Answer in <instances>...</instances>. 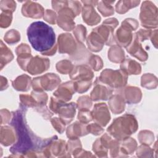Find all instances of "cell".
<instances>
[{
  "instance_id": "obj_11",
  "label": "cell",
  "mask_w": 158,
  "mask_h": 158,
  "mask_svg": "<svg viewBox=\"0 0 158 158\" xmlns=\"http://www.w3.org/2000/svg\"><path fill=\"white\" fill-rule=\"evenodd\" d=\"M59 52L73 54L77 49V44L73 36L69 33H62L58 38Z\"/></svg>"
},
{
  "instance_id": "obj_28",
  "label": "cell",
  "mask_w": 158,
  "mask_h": 158,
  "mask_svg": "<svg viewBox=\"0 0 158 158\" xmlns=\"http://www.w3.org/2000/svg\"><path fill=\"white\" fill-rule=\"evenodd\" d=\"M14 58L11 51L1 41V69H2L4 65L10 62Z\"/></svg>"
},
{
  "instance_id": "obj_29",
  "label": "cell",
  "mask_w": 158,
  "mask_h": 158,
  "mask_svg": "<svg viewBox=\"0 0 158 158\" xmlns=\"http://www.w3.org/2000/svg\"><path fill=\"white\" fill-rule=\"evenodd\" d=\"M115 1H102L98 2V9L102 14L104 17L110 16L114 14V9L112 4Z\"/></svg>"
},
{
  "instance_id": "obj_24",
  "label": "cell",
  "mask_w": 158,
  "mask_h": 158,
  "mask_svg": "<svg viewBox=\"0 0 158 158\" xmlns=\"http://www.w3.org/2000/svg\"><path fill=\"white\" fill-rule=\"evenodd\" d=\"M104 44L105 43L101 38L94 31H92L87 38L88 49L94 52L100 51Z\"/></svg>"
},
{
  "instance_id": "obj_18",
  "label": "cell",
  "mask_w": 158,
  "mask_h": 158,
  "mask_svg": "<svg viewBox=\"0 0 158 158\" xmlns=\"http://www.w3.org/2000/svg\"><path fill=\"white\" fill-rule=\"evenodd\" d=\"M133 41L126 48L127 52L141 61L146 60L148 54L143 50L140 42L134 37H133Z\"/></svg>"
},
{
  "instance_id": "obj_6",
  "label": "cell",
  "mask_w": 158,
  "mask_h": 158,
  "mask_svg": "<svg viewBox=\"0 0 158 158\" xmlns=\"http://www.w3.org/2000/svg\"><path fill=\"white\" fill-rule=\"evenodd\" d=\"M139 19L143 27L145 28H156L157 26V8L150 1L142 3Z\"/></svg>"
},
{
  "instance_id": "obj_33",
  "label": "cell",
  "mask_w": 158,
  "mask_h": 158,
  "mask_svg": "<svg viewBox=\"0 0 158 158\" xmlns=\"http://www.w3.org/2000/svg\"><path fill=\"white\" fill-rule=\"evenodd\" d=\"M4 39L7 43L9 44H13L19 41L20 40V35L18 31L14 29H12L6 32L4 36Z\"/></svg>"
},
{
  "instance_id": "obj_19",
  "label": "cell",
  "mask_w": 158,
  "mask_h": 158,
  "mask_svg": "<svg viewBox=\"0 0 158 158\" xmlns=\"http://www.w3.org/2000/svg\"><path fill=\"white\" fill-rule=\"evenodd\" d=\"M88 133L86 126L80 122H75L69 126L67 129V136L70 139H76Z\"/></svg>"
},
{
  "instance_id": "obj_34",
  "label": "cell",
  "mask_w": 158,
  "mask_h": 158,
  "mask_svg": "<svg viewBox=\"0 0 158 158\" xmlns=\"http://www.w3.org/2000/svg\"><path fill=\"white\" fill-rule=\"evenodd\" d=\"M138 136L140 143L145 145L151 144L154 140V135L152 132L148 130L140 131Z\"/></svg>"
},
{
  "instance_id": "obj_23",
  "label": "cell",
  "mask_w": 158,
  "mask_h": 158,
  "mask_svg": "<svg viewBox=\"0 0 158 158\" xmlns=\"http://www.w3.org/2000/svg\"><path fill=\"white\" fill-rule=\"evenodd\" d=\"M15 131L8 126L1 127V143L2 145L7 146L13 144L15 141Z\"/></svg>"
},
{
  "instance_id": "obj_2",
  "label": "cell",
  "mask_w": 158,
  "mask_h": 158,
  "mask_svg": "<svg viewBox=\"0 0 158 158\" xmlns=\"http://www.w3.org/2000/svg\"><path fill=\"white\" fill-rule=\"evenodd\" d=\"M27 33L32 47L42 54L50 51L55 46V33L52 27L43 22L37 21L31 23Z\"/></svg>"
},
{
  "instance_id": "obj_13",
  "label": "cell",
  "mask_w": 158,
  "mask_h": 158,
  "mask_svg": "<svg viewBox=\"0 0 158 158\" xmlns=\"http://www.w3.org/2000/svg\"><path fill=\"white\" fill-rule=\"evenodd\" d=\"M76 107L77 104L74 102L65 103V102L62 101L57 108L56 114H59L60 118L65 124H68L75 117Z\"/></svg>"
},
{
  "instance_id": "obj_15",
  "label": "cell",
  "mask_w": 158,
  "mask_h": 158,
  "mask_svg": "<svg viewBox=\"0 0 158 158\" xmlns=\"http://www.w3.org/2000/svg\"><path fill=\"white\" fill-rule=\"evenodd\" d=\"M71 79L75 81L92 80L94 74L89 66L80 65L73 68L70 73Z\"/></svg>"
},
{
  "instance_id": "obj_47",
  "label": "cell",
  "mask_w": 158,
  "mask_h": 158,
  "mask_svg": "<svg viewBox=\"0 0 158 158\" xmlns=\"http://www.w3.org/2000/svg\"><path fill=\"white\" fill-rule=\"evenodd\" d=\"M15 52L17 56L23 54H31V50L30 47L27 44L22 43L20 45L17 47Z\"/></svg>"
},
{
  "instance_id": "obj_5",
  "label": "cell",
  "mask_w": 158,
  "mask_h": 158,
  "mask_svg": "<svg viewBox=\"0 0 158 158\" xmlns=\"http://www.w3.org/2000/svg\"><path fill=\"white\" fill-rule=\"evenodd\" d=\"M98 79L101 83L111 88H121L127 83V75L122 70H113L107 69L102 71Z\"/></svg>"
},
{
  "instance_id": "obj_9",
  "label": "cell",
  "mask_w": 158,
  "mask_h": 158,
  "mask_svg": "<svg viewBox=\"0 0 158 158\" xmlns=\"http://www.w3.org/2000/svg\"><path fill=\"white\" fill-rule=\"evenodd\" d=\"M91 112L93 120L102 127H105L110 119V113L106 103L95 104Z\"/></svg>"
},
{
  "instance_id": "obj_31",
  "label": "cell",
  "mask_w": 158,
  "mask_h": 158,
  "mask_svg": "<svg viewBox=\"0 0 158 158\" xmlns=\"http://www.w3.org/2000/svg\"><path fill=\"white\" fill-rule=\"evenodd\" d=\"M74 66L72 65V62L68 60H61L56 64L57 70L62 74H70Z\"/></svg>"
},
{
  "instance_id": "obj_20",
  "label": "cell",
  "mask_w": 158,
  "mask_h": 158,
  "mask_svg": "<svg viewBox=\"0 0 158 158\" xmlns=\"http://www.w3.org/2000/svg\"><path fill=\"white\" fill-rule=\"evenodd\" d=\"M125 101L129 104L139 102L141 99V91L139 88L135 86H128L123 91Z\"/></svg>"
},
{
  "instance_id": "obj_40",
  "label": "cell",
  "mask_w": 158,
  "mask_h": 158,
  "mask_svg": "<svg viewBox=\"0 0 158 158\" xmlns=\"http://www.w3.org/2000/svg\"><path fill=\"white\" fill-rule=\"evenodd\" d=\"M88 62L92 69L95 71H98L101 70L103 65V62L101 57L96 55L91 56Z\"/></svg>"
},
{
  "instance_id": "obj_8",
  "label": "cell",
  "mask_w": 158,
  "mask_h": 158,
  "mask_svg": "<svg viewBox=\"0 0 158 158\" xmlns=\"http://www.w3.org/2000/svg\"><path fill=\"white\" fill-rule=\"evenodd\" d=\"M59 15L57 18V22L60 28L66 31H70L74 29V18L77 16L74 12L70 8L68 1L65 5L58 12Z\"/></svg>"
},
{
  "instance_id": "obj_51",
  "label": "cell",
  "mask_w": 158,
  "mask_h": 158,
  "mask_svg": "<svg viewBox=\"0 0 158 158\" xmlns=\"http://www.w3.org/2000/svg\"><path fill=\"white\" fill-rule=\"evenodd\" d=\"M82 3L84 4V5H91L93 6H95L96 5H97L98 4V1H81Z\"/></svg>"
},
{
  "instance_id": "obj_21",
  "label": "cell",
  "mask_w": 158,
  "mask_h": 158,
  "mask_svg": "<svg viewBox=\"0 0 158 158\" xmlns=\"http://www.w3.org/2000/svg\"><path fill=\"white\" fill-rule=\"evenodd\" d=\"M120 70L127 75H138L141 73V67L139 63L128 58L122 62Z\"/></svg>"
},
{
  "instance_id": "obj_46",
  "label": "cell",
  "mask_w": 158,
  "mask_h": 158,
  "mask_svg": "<svg viewBox=\"0 0 158 158\" xmlns=\"http://www.w3.org/2000/svg\"><path fill=\"white\" fill-rule=\"evenodd\" d=\"M44 19L49 23L55 24L56 21L57 20L56 13L54 10L46 9L44 14Z\"/></svg>"
},
{
  "instance_id": "obj_38",
  "label": "cell",
  "mask_w": 158,
  "mask_h": 158,
  "mask_svg": "<svg viewBox=\"0 0 158 158\" xmlns=\"http://www.w3.org/2000/svg\"><path fill=\"white\" fill-rule=\"evenodd\" d=\"M21 104H23L25 107H36L37 106V102L33 96L29 95L21 94L19 96Z\"/></svg>"
},
{
  "instance_id": "obj_22",
  "label": "cell",
  "mask_w": 158,
  "mask_h": 158,
  "mask_svg": "<svg viewBox=\"0 0 158 158\" xmlns=\"http://www.w3.org/2000/svg\"><path fill=\"white\" fill-rule=\"evenodd\" d=\"M125 101L122 96L120 94H115L112 96L109 101V106L111 111L118 114L122 112L125 109Z\"/></svg>"
},
{
  "instance_id": "obj_26",
  "label": "cell",
  "mask_w": 158,
  "mask_h": 158,
  "mask_svg": "<svg viewBox=\"0 0 158 158\" xmlns=\"http://www.w3.org/2000/svg\"><path fill=\"white\" fill-rule=\"evenodd\" d=\"M108 57L113 62H122L124 60V51L121 48L115 45L108 51Z\"/></svg>"
},
{
  "instance_id": "obj_32",
  "label": "cell",
  "mask_w": 158,
  "mask_h": 158,
  "mask_svg": "<svg viewBox=\"0 0 158 158\" xmlns=\"http://www.w3.org/2000/svg\"><path fill=\"white\" fill-rule=\"evenodd\" d=\"M123 141V142L122 144V148H121V151L122 152L125 154H131L133 152H134L137 146L136 141L131 138H128Z\"/></svg>"
},
{
  "instance_id": "obj_41",
  "label": "cell",
  "mask_w": 158,
  "mask_h": 158,
  "mask_svg": "<svg viewBox=\"0 0 158 158\" xmlns=\"http://www.w3.org/2000/svg\"><path fill=\"white\" fill-rule=\"evenodd\" d=\"M78 109H89L92 106L91 99L88 96H81L77 101V105Z\"/></svg>"
},
{
  "instance_id": "obj_36",
  "label": "cell",
  "mask_w": 158,
  "mask_h": 158,
  "mask_svg": "<svg viewBox=\"0 0 158 158\" xmlns=\"http://www.w3.org/2000/svg\"><path fill=\"white\" fill-rule=\"evenodd\" d=\"M73 33L75 36V38L79 43L81 44L85 40L86 35V29L81 24L78 25L74 29Z\"/></svg>"
},
{
  "instance_id": "obj_12",
  "label": "cell",
  "mask_w": 158,
  "mask_h": 158,
  "mask_svg": "<svg viewBox=\"0 0 158 158\" xmlns=\"http://www.w3.org/2000/svg\"><path fill=\"white\" fill-rule=\"evenodd\" d=\"M22 13L23 16L27 17L40 19L44 15V10L41 4L31 1H27L22 6Z\"/></svg>"
},
{
  "instance_id": "obj_3",
  "label": "cell",
  "mask_w": 158,
  "mask_h": 158,
  "mask_svg": "<svg viewBox=\"0 0 158 158\" xmlns=\"http://www.w3.org/2000/svg\"><path fill=\"white\" fill-rule=\"evenodd\" d=\"M138 127V123L135 117L131 114H125L116 118L107 131L115 139L123 141L135 133Z\"/></svg>"
},
{
  "instance_id": "obj_1",
  "label": "cell",
  "mask_w": 158,
  "mask_h": 158,
  "mask_svg": "<svg viewBox=\"0 0 158 158\" xmlns=\"http://www.w3.org/2000/svg\"><path fill=\"white\" fill-rule=\"evenodd\" d=\"M20 109L12 112V118L10 125L14 128L17 134L18 141L10 149L12 153H28L32 151H38L45 147L53 138L45 140L41 139L37 137L29 128L26 119L24 118V111L27 110L26 107L20 104Z\"/></svg>"
},
{
  "instance_id": "obj_37",
  "label": "cell",
  "mask_w": 158,
  "mask_h": 158,
  "mask_svg": "<svg viewBox=\"0 0 158 158\" xmlns=\"http://www.w3.org/2000/svg\"><path fill=\"white\" fill-rule=\"evenodd\" d=\"M78 119L80 122L86 124L93 120L91 112L89 109H79Z\"/></svg>"
},
{
  "instance_id": "obj_25",
  "label": "cell",
  "mask_w": 158,
  "mask_h": 158,
  "mask_svg": "<svg viewBox=\"0 0 158 158\" xmlns=\"http://www.w3.org/2000/svg\"><path fill=\"white\" fill-rule=\"evenodd\" d=\"M31 82V78L29 76L22 75L12 81V86L17 91H27L30 88Z\"/></svg>"
},
{
  "instance_id": "obj_49",
  "label": "cell",
  "mask_w": 158,
  "mask_h": 158,
  "mask_svg": "<svg viewBox=\"0 0 158 158\" xmlns=\"http://www.w3.org/2000/svg\"><path fill=\"white\" fill-rule=\"evenodd\" d=\"M102 24L106 25L114 30V28L118 25V22L117 21V20L115 18H110V19H106V20H104Z\"/></svg>"
},
{
  "instance_id": "obj_42",
  "label": "cell",
  "mask_w": 158,
  "mask_h": 158,
  "mask_svg": "<svg viewBox=\"0 0 158 158\" xmlns=\"http://www.w3.org/2000/svg\"><path fill=\"white\" fill-rule=\"evenodd\" d=\"M12 15L10 12H2L1 14V21L0 25L1 28H7L8 27L12 22Z\"/></svg>"
},
{
  "instance_id": "obj_27",
  "label": "cell",
  "mask_w": 158,
  "mask_h": 158,
  "mask_svg": "<svg viewBox=\"0 0 158 158\" xmlns=\"http://www.w3.org/2000/svg\"><path fill=\"white\" fill-rule=\"evenodd\" d=\"M139 3L140 1H120L115 5V10L118 14H124Z\"/></svg>"
},
{
  "instance_id": "obj_7",
  "label": "cell",
  "mask_w": 158,
  "mask_h": 158,
  "mask_svg": "<svg viewBox=\"0 0 158 158\" xmlns=\"http://www.w3.org/2000/svg\"><path fill=\"white\" fill-rule=\"evenodd\" d=\"M60 82V79L56 74L46 73L34 78L32 81V86L34 91H43V89L51 91L56 88Z\"/></svg>"
},
{
  "instance_id": "obj_39",
  "label": "cell",
  "mask_w": 158,
  "mask_h": 158,
  "mask_svg": "<svg viewBox=\"0 0 158 158\" xmlns=\"http://www.w3.org/2000/svg\"><path fill=\"white\" fill-rule=\"evenodd\" d=\"M0 7L2 12L12 13L16 8V2L14 1H1Z\"/></svg>"
},
{
  "instance_id": "obj_35",
  "label": "cell",
  "mask_w": 158,
  "mask_h": 158,
  "mask_svg": "<svg viewBox=\"0 0 158 158\" xmlns=\"http://www.w3.org/2000/svg\"><path fill=\"white\" fill-rule=\"evenodd\" d=\"M31 96L37 102L36 106L46 105L48 101V95L46 93L43 91H33L31 92Z\"/></svg>"
},
{
  "instance_id": "obj_16",
  "label": "cell",
  "mask_w": 158,
  "mask_h": 158,
  "mask_svg": "<svg viewBox=\"0 0 158 158\" xmlns=\"http://www.w3.org/2000/svg\"><path fill=\"white\" fill-rule=\"evenodd\" d=\"M75 92L73 82L67 81L60 85L53 94L58 99L65 102L71 99Z\"/></svg>"
},
{
  "instance_id": "obj_43",
  "label": "cell",
  "mask_w": 158,
  "mask_h": 158,
  "mask_svg": "<svg viewBox=\"0 0 158 158\" xmlns=\"http://www.w3.org/2000/svg\"><path fill=\"white\" fill-rule=\"evenodd\" d=\"M152 31L150 30L140 29L137 33L133 34V37L135 38L139 42L147 40L151 35Z\"/></svg>"
},
{
  "instance_id": "obj_50",
  "label": "cell",
  "mask_w": 158,
  "mask_h": 158,
  "mask_svg": "<svg viewBox=\"0 0 158 158\" xmlns=\"http://www.w3.org/2000/svg\"><path fill=\"white\" fill-rule=\"evenodd\" d=\"M57 46L56 44H55V46H54V48L52 49H51L50 51H48L47 52H45L43 55H46V56H52V55H54L56 53V51H57Z\"/></svg>"
},
{
  "instance_id": "obj_17",
  "label": "cell",
  "mask_w": 158,
  "mask_h": 158,
  "mask_svg": "<svg viewBox=\"0 0 158 158\" xmlns=\"http://www.w3.org/2000/svg\"><path fill=\"white\" fill-rule=\"evenodd\" d=\"M82 17L83 21L89 25H94L101 21V17L96 12L94 6L84 5L82 8Z\"/></svg>"
},
{
  "instance_id": "obj_4",
  "label": "cell",
  "mask_w": 158,
  "mask_h": 158,
  "mask_svg": "<svg viewBox=\"0 0 158 158\" xmlns=\"http://www.w3.org/2000/svg\"><path fill=\"white\" fill-rule=\"evenodd\" d=\"M138 27V22L133 19H127L122 22V25L116 31L115 42L120 46L127 47L132 41L133 35L131 31Z\"/></svg>"
},
{
  "instance_id": "obj_14",
  "label": "cell",
  "mask_w": 158,
  "mask_h": 158,
  "mask_svg": "<svg viewBox=\"0 0 158 158\" xmlns=\"http://www.w3.org/2000/svg\"><path fill=\"white\" fill-rule=\"evenodd\" d=\"M95 87L91 93V99L96 101L98 100H107L112 94V89L110 87H106L103 85L99 80L95 81Z\"/></svg>"
},
{
  "instance_id": "obj_44",
  "label": "cell",
  "mask_w": 158,
  "mask_h": 158,
  "mask_svg": "<svg viewBox=\"0 0 158 158\" xmlns=\"http://www.w3.org/2000/svg\"><path fill=\"white\" fill-rule=\"evenodd\" d=\"M86 129L88 133H90L94 135H99L103 133L104 130L100 126L99 124L97 123H91L86 126Z\"/></svg>"
},
{
  "instance_id": "obj_48",
  "label": "cell",
  "mask_w": 158,
  "mask_h": 158,
  "mask_svg": "<svg viewBox=\"0 0 158 158\" xmlns=\"http://www.w3.org/2000/svg\"><path fill=\"white\" fill-rule=\"evenodd\" d=\"M1 124H4L9 122V121L10 119V113L8 110L6 109H2L1 110Z\"/></svg>"
},
{
  "instance_id": "obj_30",
  "label": "cell",
  "mask_w": 158,
  "mask_h": 158,
  "mask_svg": "<svg viewBox=\"0 0 158 158\" xmlns=\"http://www.w3.org/2000/svg\"><path fill=\"white\" fill-rule=\"evenodd\" d=\"M157 78L151 73H146L141 77V86L148 89L157 86Z\"/></svg>"
},
{
  "instance_id": "obj_45",
  "label": "cell",
  "mask_w": 158,
  "mask_h": 158,
  "mask_svg": "<svg viewBox=\"0 0 158 158\" xmlns=\"http://www.w3.org/2000/svg\"><path fill=\"white\" fill-rule=\"evenodd\" d=\"M51 123L54 128L59 133H62L65 130V125H66L60 118L54 117L51 119Z\"/></svg>"
},
{
  "instance_id": "obj_10",
  "label": "cell",
  "mask_w": 158,
  "mask_h": 158,
  "mask_svg": "<svg viewBox=\"0 0 158 158\" xmlns=\"http://www.w3.org/2000/svg\"><path fill=\"white\" fill-rule=\"evenodd\" d=\"M49 64L50 62L48 59L37 56L31 59L27 65V70L31 75L40 74L48 70Z\"/></svg>"
}]
</instances>
